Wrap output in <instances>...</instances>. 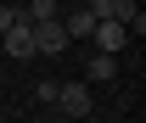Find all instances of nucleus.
<instances>
[{
    "instance_id": "f03ea898",
    "label": "nucleus",
    "mask_w": 146,
    "mask_h": 123,
    "mask_svg": "<svg viewBox=\"0 0 146 123\" xmlns=\"http://www.w3.org/2000/svg\"><path fill=\"white\" fill-rule=\"evenodd\" d=\"M56 112L62 118H90V84H56Z\"/></svg>"
},
{
    "instance_id": "6e6552de",
    "label": "nucleus",
    "mask_w": 146,
    "mask_h": 123,
    "mask_svg": "<svg viewBox=\"0 0 146 123\" xmlns=\"http://www.w3.org/2000/svg\"><path fill=\"white\" fill-rule=\"evenodd\" d=\"M23 17H28V22H39V17H62V6H56V0H28V6H23Z\"/></svg>"
},
{
    "instance_id": "0eeeda50",
    "label": "nucleus",
    "mask_w": 146,
    "mask_h": 123,
    "mask_svg": "<svg viewBox=\"0 0 146 123\" xmlns=\"http://www.w3.org/2000/svg\"><path fill=\"white\" fill-rule=\"evenodd\" d=\"M62 28H68V39H90L96 17H90V11H68V17H62Z\"/></svg>"
},
{
    "instance_id": "7ed1b4c3",
    "label": "nucleus",
    "mask_w": 146,
    "mask_h": 123,
    "mask_svg": "<svg viewBox=\"0 0 146 123\" xmlns=\"http://www.w3.org/2000/svg\"><path fill=\"white\" fill-rule=\"evenodd\" d=\"M0 39H6V56H17V62H28V56H34V22H28V17H17Z\"/></svg>"
},
{
    "instance_id": "9d476101",
    "label": "nucleus",
    "mask_w": 146,
    "mask_h": 123,
    "mask_svg": "<svg viewBox=\"0 0 146 123\" xmlns=\"http://www.w3.org/2000/svg\"><path fill=\"white\" fill-rule=\"evenodd\" d=\"M17 17H23L17 6H0V34H6V28H11V22H17Z\"/></svg>"
},
{
    "instance_id": "1a4fd4ad",
    "label": "nucleus",
    "mask_w": 146,
    "mask_h": 123,
    "mask_svg": "<svg viewBox=\"0 0 146 123\" xmlns=\"http://www.w3.org/2000/svg\"><path fill=\"white\" fill-rule=\"evenodd\" d=\"M84 11H90V17H112V11H118V0H90Z\"/></svg>"
},
{
    "instance_id": "423d86ee",
    "label": "nucleus",
    "mask_w": 146,
    "mask_h": 123,
    "mask_svg": "<svg viewBox=\"0 0 146 123\" xmlns=\"http://www.w3.org/2000/svg\"><path fill=\"white\" fill-rule=\"evenodd\" d=\"M84 73H90L96 84H107L112 73H118V56H112V51H96V56H90V62H84Z\"/></svg>"
},
{
    "instance_id": "39448f33",
    "label": "nucleus",
    "mask_w": 146,
    "mask_h": 123,
    "mask_svg": "<svg viewBox=\"0 0 146 123\" xmlns=\"http://www.w3.org/2000/svg\"><path fill=\"white\" fill-rule=\"evenodd\" d=\"M112 17L124 22V28H129V34H135V39L146 34V11H141V6H135V0H118V11H112Z\"/></svg>"
},
{
    "instance_id": "20e7f679",
    "label": "nucleus",
    "mask_w": 146,
    "mask_h": 123,
    "mask_svg": "<svg viewBox=\"0 0 146 123\" xmlns=\"http://www.w3.org/2000/svg\"><path fill=\"white\" fill-rule=\"evenodd\" d=\"M90 39H96V51H112V56H118V51H124V39H129V28H124L118 17H96Z\"/></svg>"
},
{
    "instance_id": "f257e3e1",
    "label": "nucleus",
    "mask_w": 146,
    "mask_h": 123,
    "mask_svg": "<svg viewBox=\"0 0 146 123\" xmlns=\"http://www.w3.org/2000/svg\"><path fill=\"white\" fill-rule=\"evenodd\" d=\"M68 51V28H62V17H39L34 22V56H56Z\"/></svg>"
}]
</instances>
